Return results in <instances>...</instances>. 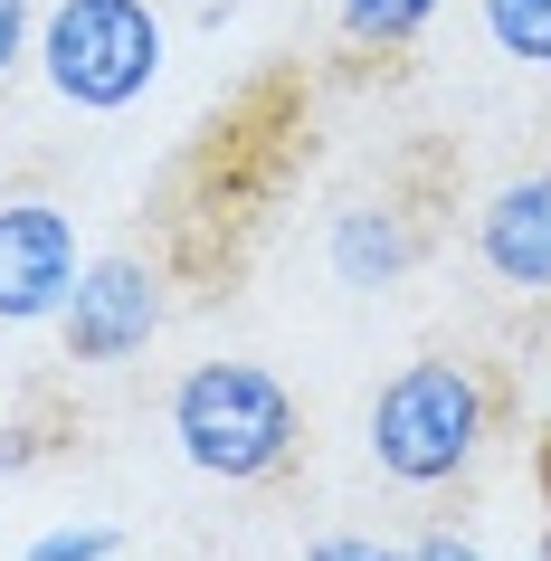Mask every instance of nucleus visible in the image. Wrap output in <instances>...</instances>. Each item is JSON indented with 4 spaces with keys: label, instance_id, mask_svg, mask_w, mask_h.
<instances>
[{
    "label": "nucleus",
    "instance_id": "nucleus-3",
    "mask_svg": "<svg viewBox=\"0 0 551 561\" xmlns=\"http://www.w3.org/2000/svg\"><path fill=\"white\" fill-rule=\"evenodd\" d=\"M38 67L77 115H124L162 77V20L152 0H58L38 20Z\"/></svg>",
    "mask_w": 551,
    "mask_h": 561
},
{
    "label": "nucleus",
    "instance_id": "nucleus-12",
    "mask_svg": "<svg viewBox=\"0 0 551 561\" xmlns=\"http://www.w3.org/2000/svg\"><path fill=\"white\" fill-rule=\"evenodd\" d=\"M20 48H30V0H0V77L20 67Z\"/></svg>",
    "mask_w": 551,
    "mask_h": 561
},
{
    "label": "nucleus",
    "instance_id": "nucleus-13",
    "mask_svg": "<svg viewBox=\"0 0 551 561\" xmlns=\"http://www.w3.org/2000/svg\"><path fill=\"white\" fill-rule=\"evenodd\" d=\"M409 561H485V552H475V542H457V533H428Z\"/></svg>",
    "mask_w": 551,
    "mask_h": 561
},
{
    "label": "nucleus",
    "instance_id": "nucleus-7",
    "mask_svg": "<svg viewBox=\"0 0 551 561\" xmlns=\"http://www.w3.org/2000/svg\"><path fill=\"white\" fill-rule=\"evenodd\" d=\"M418 248H428V229H418V209L400 201H352L343 219H333V238H323V257H333V276L343 286H400L409 266H418Z\"/></svg>",
    "mask_w": 551,
    "mask_h": 561
},
{
    "label": "nucleus",
    "instance_id": "nucleus-2",
    "mask_svg": "<svg viewBox=\"0 0 551 561\" xmlns=\"http://www.w3.org/2000/svg\"><path fill=\"white\" fill-rule=\"evenodd\" d=\"M172 438L219 485H266L305 457V410L266 362H191L172 381Z\"/></svg>",
    "mask_w": 551,
    "mask_h": 561
},
{
    "label": "nucleus",
    "instance_id": "nucleus-14",
    "mask_svg": "<svg viewBox=\"0 0 551 561\" xmlns=\"http://www.w3.org/2000/svg\"><path fill=\"white\" fill-rule=\"evenodd\" d=\"M542 457H551V400H542Z\"/></svg>",
    "mask_w": 551,
    "mask_h": 561
},
{
    "label": "nucleus",
    "instance_id": "nucleus-1",
    "mask_svg": "<svg viewBox=\"0 0 551 561\" xmlns=\"http://www.w3.org/2000/svg\"><path fill=\"white\" fill-rule=\"evenodd\" d=\"M494 419H504V390L457 353H418L409 371H390L371 400V467L390 485H457L475 476V457L494 447Z\"/></svg>",
    "mask_w": 551,
    "mask_h": 561
},
{
    "label": "nucleus",
    "instance_id": "nucleus-5",
    "mask_svg": "<svg viewBox=\"0 0 551 561\" xmlns=\"http://www.w3.org/2000/svg\"><path fill=\"white\" fill-rule=\"evenodd\" d=\"M77 219L58 201H0V324H48L77 296Z\"/></svg>",
    "mask_w": 551,
    "mask_h": 561
},
{
    "label": "nucleus",
    "instance_id": "nucleus-15",
    "mask_svg": "<svg viewBox=\"0 0 551 561\" xmlns=\"http://www.w3.org/2000/svg\"><path fill=\"white\" fill-rule=\"evenodd\" d=\"M542 476H551V457H542Z\"/></svg>",
    "mask_w": 551,
    "mask_h": 561
},
{
    "label": "nucleus",
    "instance_id": "nucleus-10",
    "mask_svg": "<svg viewBox=\"0 0 551 561\" xmlns=\"http://www.w3.org/2000/svg\"><path fill=\"white\" fill-rule=\"evenodd\" d=\"M30 561H115V533L105 524H67V533H38Z\"/></svg>",
    "mask_w": 551,
    "mask_h": 561
},
{
    "label": "nucleus",
    "instance_id": "nucleus-6",
    "mask_svg": "<svg viewBox=\"0 0 551 561\" xmlns=\"http://www.w3.org/2000/svg\"><path fill=\"white\" fill-rule=\"evenodd\" d=\"M475 257H485L494 286L551 296V162L485 191V209H475Z\"/></svg>",
    "mask_w": 551,
    "mask_h": 561
},
{
    "label": "nucleus",
    "instance_id": "nucleus-4",
    "mask_svg": "<svg viewBox=\"0 0 551 561\" xmlns=\"http://www.w3.org/2000/svg\"><path fill=\"white\" fill-rule=\"evenodd\" d=\"M172 296H162V266L152 257H95L77 266V296L58 305V333H67V362H95V371H115L134 362L162 333Z\"/></svg>",
    "mask_w": 551,
    "mask_h": 561
},
{
    "label": "nucleus",
    "instance_id": "nucleus-8",
    "mask_svg": "<svg viewBox=\"0 0 551 561\" xmlns=\"http://www.w3.org/2000/svg\"><path fill=\"white\" fill-rule=\"evenodd\" d=\"M333 20H343L352 48H380V58H390V48H409V38L437 20V0H333Z\"/></svg>",
    "mask_w": 551,
    "mask_h": 561
},
{
    "label": "nucleus",
    "instance_id": "nucleus-9",
    "mask_svg": "<svg viewBox=\"0 0 551 561\" xmlns=\"http://www.w3.org/2000/svg\"><path fill=\"white\" fill-rule=\"evenodd\" d=\"M485 10V38L514 67H551V0H475Z\"/></svg>",
    "mask_w": 551,
    "mask_h": 561
},
{
    "label": "nucleus",
    "instance_id": "nucleus-11",
    "mask_svg": "<svg viewBox=\"0 0 551 561\" xmlns=\"http://www.w3.org/2000/svg\"><path fill=\"white\" fill-rule=\"evenodd\" d=\"M305 561H409V552H390L371 533H323V542H305Z\"/></svg>",
    "mask_w": 551,
    "mask_h": 561
}]
</instances>
